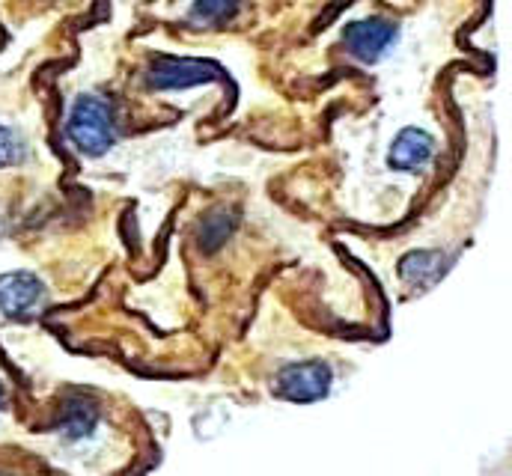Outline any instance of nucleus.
Here are the masks:
<instances>
[{
    "mask_svg": "<svg viewBox=\"0 0 512 476\" xmlns=\"http://www.w3.org/2000/svg\"><path fill=\"white\" fill-rule=\"evenodd\" d=\"M66 140L84 158H102L117 146V119L108 99L81 93L66 117Z\"/></svg>",
    "mask_w": 512,
    "mask_h": 476,
    "instance_id": "f257e3e1",
    "label": "nucleus"
},
{
    "mask_svg": "<svg viewBox=\"0 0 512 476\" xmlns=\"http://www.w3.org/2000/svg\"><path fill=\"white\" fill-rule=\"evenodd\" d=\"M209 84H227V72L194 57H158L146 69V87L152 93H182Z\"/></svg>",
    "mask_w": 512,
    "mask_h": 476,
    "instance_id": "f03ea898",
    "label": "nucleus"
},
{
    "mask_svg": "<svg viewBox=\"0 0 512 476\" xmlns=\"http://www.w3.org/2000/svg\"><path fill=\"white\" fill-rule=\"evenodd\" d=\"M334 381V372L325 360H301V363H289L277 372V396L286 402H316L322 396H328Z\"/></svg>",
    "mask_w": 512,
    "mask_h": 476,
    "instance_id": "7ed1b4c3",
    "label": "nucleus"
},
{
    "mask_svg": "<svg viewBox=\"0 0 512 476\" xmlns=\"http://www.w3.org/2000/svg\"><path fill=\"white\" fill-rule=\"evenodd\" d=\"M399 39V27L393 21H387L382 15H370V18H358L352 21L346 30H343V45L346 51L364 63V66H373L379 63L384 54L396 45Z\"/></svg>",
    "mask_w": 512,
    "mask_h": 476,
    "instance_id": "20e7f679",
    "label": "nucleus"
},
{
    "mask_svg": "<svg viewBox=\"0 0 512 476\" xmlns=\"http://www.w3.org/2000/svg\"><path fill=\"white\" fill-rule=\"evenodd\" d=\"M45 304V286L30 271H9L0 277V325L27 322Z\"/></svg>",
    "mask_w": 512,
    "mask_h": 476,
    "instance_id": "39448f33",
    "label": "nucleus"
},
{
    "mask_svg": "<svg viewBox=\"0 0 512 476\" xmlns=\"http://www.w3.org/2000/svg\"><path fill=\"white\" fill-rule=\"evenodd\" d=\"M390 167L402 173H423L435 158V137L423 128H405L390 146Z\"/></svg>",
    "mask_w": 512,
    "mask_h": 476,
    "instance_id": "423d86ee",
    "label": "nucleus"
},
{
    "mask_svg": "<svg viewBox=\"0 0 512 476\" xmlns=\"http://www.w3.org/2000/svg\"><path fill=\"white\" fill-rule=\"evenodd\" d=\"M99 423V405L87 396H69L63 402V417H60V432L72 441L93 435Z\"/></svg>",
    "mask_w": 512,
    "mask_h": 476,
    "instance_id": "0eeeda50",
    "label": "nucleus"
},
{
    "mask_svg": "<svg viewBox=\"0 0 512 476\" xmlns=\"http://www.w3.org/2000/svg\"><path fill=\"white\" fill-rule=\"evenodd\" d=\"M444 268H447V262H444L441 253H435V250H414V253H408L399 262V277L405 283H411V286L426 289V286H432L444 274Z\"/></svg>",
    "mask_w": 512,
    "mask_h": 476,
    "instance_id": "6e6552de",
    "label": "nucleus"
},
{
    "mask_svg": "<svg viewBox=\"0 0 512 476\" xmlns=\"http://www.w3.org/2000/svg\"><path fill=\"white\" fill-rule=\"evenodd\" d=\"M233 227H236V215L230 209H212L197 224V241L206 253H215L227 238L233 236Z\"/></svg>",
    "mask_w": 512,
    "mask_h": 476,
    "instance_id": "1a4fd4ad",
    "label": "nucleus"
},
{
    "mask_svg": "<svg viewBox=\"0 0 512 476\" xmlns=\"http://www.w3.org/2000/svg\"><path fill=\"white\" fill-rule=\"evenodd\" d=\"M239 9V0H194L188 21L194 27H218L224 21H230Z\"/></svg>",
    "mask_w": 512,
    "mask_h": 476,
    "instance_id": "9d476101",
    "label": "nucleus"
},
{
    "mask_svg": "<svg viewBox=\"0 0 512 476\" xmlns=\"http://www.w3.org/2000/svg\"><path fill=\"white\" fill-rule=\"evenodd\" d=\"M27 155H30L27 140L15 128L0 125V167H15V164L27 161Z\"/></svg>",
    "mask_w": 512,
    "mask_h": 476,
    "instance_id": "9b49d317",
    "label": "nucleus"
},
{
    "mask_svg": "<svg viewBox=\"0 0 512 476\" xmlns=\"http://www.w3.org/2000/svg\"><path fill=\"white\" fill-rule=\"evenodd\" d=\"M0 476H15V474H9V471H0Z\"/></svg>",
    "mask_w": 512,
    "mask_h": 476,
    "instance_id": "f8f14e48",
    "label": "nucleus"
},
{
    "mask_svg": "<svg viewBox=\"0 0 512 476\" xmlns=\"http://www.w3.org/2000/svg\"><path fill=\"white\" fill-rule=\"evenodd\" d=\"M0 399H3V384H0Z\"/></svg>",
    "mask_w": 512,
    "mask_h": 476,
    "instance_id": "ddd939ff",
    "label": "nucleus"
}]
</instances>
